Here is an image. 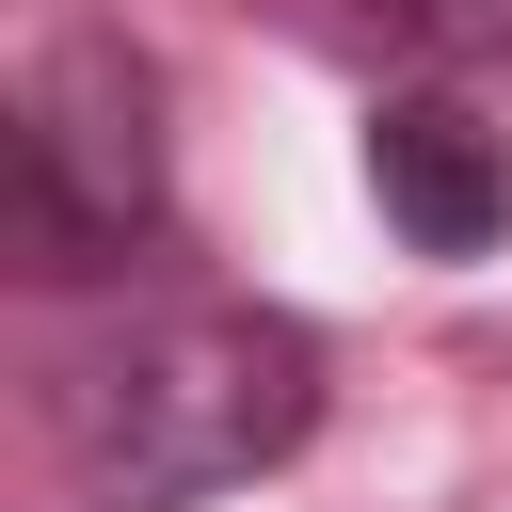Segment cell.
<instances>
[{"instance_id": "3", "label": "cell", "mask_w": 512, "mask_h": 512, "mask_svg": "<svg viewBox=\"0 0 512 512\" xmlns=\"http://www.w3.org/2000/svg\"><path fill=\"white\" fill-rule=\"evenodd\" d=\"M368 208H384V240L432 256V272L496 256V240H512V128H496L464 80H384V96H368Z\"/></svg>"}, {"instance_id": "1", "label": "cell", "mask_w": 512, "mask_h": 512, "mask_svg": "<svg viewBox=\"0 0 512 512\" xmlns=\"http://www.w3.org/2000/svg\"><path fill=\"white\" fill-rule=\"evenodd\" d=\"M320 336L256 288H176L48 352V480L64 512H208L320 432Z\"/></svg>"}, {"instance_id": "2", "label": "cell", "mask_w": 512, "mask_h": 512, "mask_svg": "<svg viewBox=\"0 0 512 512\" xmlns=\"http://www.w3.org/2000/svg\"><path fill=\"white\" fill-rule=\"evenodd\" d=\"M176 224V144H160V64L128 32H48L0 128V240L32 288H112Z\"/></svg>"}, {"instance_id": "4", "label": "cell", "mask_w": 512, "mask_h": 512, "mask_svg": "<svg viewBox=\"0 0 512 512\" xmlns=\"http://www.w3.org/2000/svg\"><path fill=\"white\" fill-rule=\"evenodd\" d=\"M336 16H368L416 64H512V0H336Z\"/></svg>"}]
</instances>
